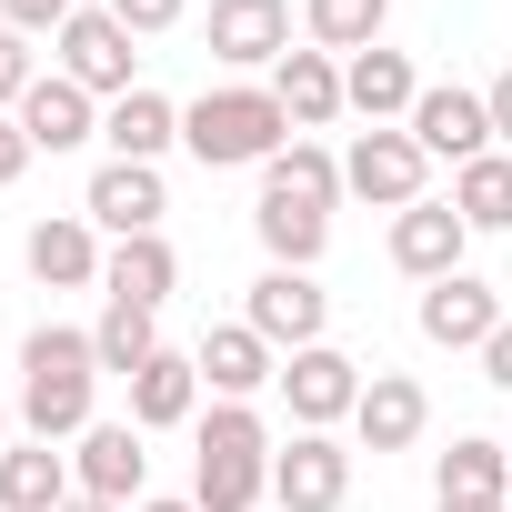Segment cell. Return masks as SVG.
Returning <instances> with one entry per match:
<instances>
[{
	"label": "cell",
	"mask_w": 512,
	"mask_h": 512,
	"mask_svg": "<svg viewBox=\"0 0 512 512\" xmlns=\"http://www.w3.org/2000/svg\"><path fill=\"white\" fill-rule=\"evenodd\" d=\"M91 382H101L91 332H31L21 342V422H31V442L91 432Z\"/></svg>",
	"instance_id": "6da1fadb"
},
{
	"label": "cell",
	"mask_w": 512,
	"mask_h": 512,
	"mask_svg": "<svg viewBox=\"0 0 512 512\" xmlns=\"http://www.w3.org/2000/svg\"><path fill=\"white\" fill-rule=\"evenodd\" d=\"M282 131H292V111H282L272 91H201V101L181 111V141L201 151V171L272 161V151H282Z\"/></svg>",
	"instance_id": "7a4b0ae2"
},
{
	"label": "cell",
	"mask_w": 512,
	"mask_h": 512,
	"mask_svg": "<svg viewBox=\"0 0 512 512\" xmlns=\"http://www.w3.org/2000/svg\"><path fill=\"white\" fill-rule=\"evenodd\" d=\"M241 322L262 332L272 352H312V342H322V322H332V302H322V282H312V272H282V262H272L262 282H251V312H241Z\"/></svg>",
	"instance_id": "3957f363"
},
{
	"label": "cell",
	"mask_w": 512,
	"mask_h": 512,
	"mask_svg": "<svg viewBox=\"0 0 512 512\" xmlns=\"http://www.w3.org/2000/svg\"><path fill=\"white\" fill-rule=\"evenodd\" d=\"M422 141L412 131H362L352 141V161H342V191H362V201H382V211H412L422 201Z\"/></svg>",
	"instance_id": "277c9868"
},
{
	"label": "cell",
	"mask_w": 512,
	"mask_h": 512,
	"mask_svg": "<svg viewBox=\"0 0 512 512\" xmlns=\"http://www.w3.org/2000/svg\"><path fill=\"white\" fill-rule=\"evenodd\" d=\"M272 492H282V512H342L352 452L332 432H292V452H272Z\"/></svg>",
	"instance_id": "5b68a950"
},
{
	"label": "cell",
	"mask_w": 512,
	"mask_h": 512,
	"mask_svg": "<svg viewBox=\"0 0 512 512\" xmlns=\"http://www.w3.org/2000/svg\"><path fill=\"white\" fill-rule=\"evenodd\" d=\"M462 241H472V221H462L452 201H412V211L392 221V262H402L412 282H452V272H462Z\"/></svg>",
	"instance_id": "8992f818"
},
{
	"label": "cell",
	"mask_w": 512,
	"mask_h": 512,
	"mask_svg": "<svg viewBox=\"0 0 512 512\" xmlns=\"http://www.w3.org/2000/svg\"><path fill=\"white\" fill-rule=\"evenodd\" d=\"M61 81H81V91H131V31L111 21V11H71V31H61Z\"/></svg>",
	"instance_id": "52a82bcc"
},
{
	"label": "cell",
	"mask_w": 512,
	"mask_h": 512,
	"mask_svg": "<svg viewBox=\"0 0 512 512\" xmlns=\"http://www.w3.org/2000/svg\"><path fill=\"white\" fill-rule=\"evenodd\" d=\"M412 141L432 151V161H482L492 151V111H482V91H422L412 101Z\"/></svg>",
	"instance_id": "ba28073f"
},
{
	"label": "cell",
	"mask_w": 512,
	"mask_h": 512,
	"mask_svg": "<svg viewBox=\"0 0 512 512\" xmlns=\"http://www.w3.org/2000/svg\"><path fill=\"white\" fill-rule=\"evenodd\" d=\"M492 332H502V302H492V282L452 272V282H432V292H422V342H442V352H482Z\"/></svg>",
	"instance_id": "9c48e42d"
},
{
	"label": "cell",
	"mask_w": 512,
	"mask_h": 512,
	"mask_svg": "<svg viewBox=\"0 0 512 512\" xmlns=\"http://www.w3.org/2000/svg\"><path fill=\"white\" fill-rule=\"evenodd\" d=\"M282 392H292L302 432H322V422H342V412L362 402V362H342L332 342H312V352H292V362H282Z\"/></svg>",
	"instance_id": "30bf717a"
},
{
	"label": "cell",
	"mask_w": 512,
	"mask_h": 512,
	"mask_svg": "<svg viewBox=\"0 0 512 512\" xmlns=\"http://www.w3.org/2000/svg\"><path fill=\"white\" fill-rule=\"evenodd\" d=\"M292 51V11L282 0H211V61L251 71V61H282Z\"/></svg>",
	"instance_id": "8fae6325"
},
{
	"label": "cell",
	"mask_w": 512,
	"mask_h": 512,
	"mask_svg": "<svg viewBox=\"0 0 512 512\" xmlns=\"http://www.w3.org/2000/svg\"><path fill=\"white\" fill-rule=\"evenodd\" d=\"M161 211H171V201H161V171H151V161H101V171H91V221H101V231L141 241V231H161Z\"/></svg>",
	"instance_id": "7c38bea8"
},
{
	"label": "cell",
	"mask_w": 512,
	"mask_h": 512,
	"mask_svg": "<svg viewBox=\"0 0 512 512\" xmlns=\"http://www.w3.org/2000/svg\"><path fill=\"white\" fill-rule=\"evenodd\" d=\"M141 472H151V452H141V422H91V432H81V462H71V482H81L91 502H131V492H141Z\"/></svg>",
	"instance_id": "4fadbf2b"
},
{
	"label": "cell",
	"mask_w": 512,
	"mask_h": 512,
	"mask_svg": "<svg viewBox=\"0 0 512 512\" xmlns=\"http://www.w3.org/2000/svg\"><path fill=\"white\" fill-rule=\"evenodd\" d=\"M352 422H362V442H372V452H402V442H422L432 402H422V382H412V372H372V382H362V402H352Z\"/></svg>",
	"instance_id": "5bb4252c"
},
{
	"label": "cell",
	"mask_w": 512,
	"mask_h": 512,
	"mask_svg": "<svg viewBox=\"0 0 512 512\" xmlns=\"http://www.w3.org/2000/svg\"><path fill=\"white\" fill-rule=\"evenodd\" d=\"M191 362H201V382H211L221 402H241V392L282 382V372H272V342L251 332V322H221V332H201V352H191Z\"/></svg>",
	"instance_id": "9a60e30c"
},
{
	"label": "cell",
	"mask_w": 512,
	"mask_h": 512,
	"mask_svg": "<svg viewBox=\"0 0 512 512\" xmlns=\"http://www.w3.org/2000/svg\"><path fill=\"white\" fill-rule=\"evenodd\" d=\"M191 402H201V362H191V352H151V362L131 372V422H141V432L191 422Z\"/></svg>",
	"instance_id": "2e32d148"
},
{
	"label": "cell",
	"mask_w": 512,
	"mask_h": 512,
	"mask_svg": "<svg viewBox=\"0 0 512 512\" xmlns=\"http://www.w3.org/2000/svg\"><path fill=\"white\" fill-rule=\"evenodd\" d=\"M342 101H352V111L382 131L392 111H412V101H422V81H412V61H402V51H382V41H372V51H352V71H342Z\"/></svg>",
	"instance_id": "e0dca14e"
},
{
	"label": "cell",
	"mask_w": 512,
	"mask_h": 512,
	"mask_svg": "<svg viewBox=\"0 0 512 512\" xmlns=\"http://www.w3.org/2000/svg\"><path fill=\"white\" fill-rule=\"evenodd\" d=\"M272 101L292 111V131H322V121L342 111V71H332V51H282V61H272Z\"/></svg>",
	"instance_id": "ac0fdd59"
},
{
	"label": "cell",
	"mask_w": 512,
	"mask_h": 512,
	"mask_svg": "<svg viewBox=\"0 0 512 512\" xmlns=\"http://www.w3.org/2000/svg\"><path fill=\"white\" fill-rule=\"evenodd\" d=\"M21 131H31V151H81L101 121H91V91L81 81H31V101H21Z\"/></svg>",
	"instance_id": "d6986e66"
},
{
	"label": "cell",
	"mask_w": 512,
	"mask_h": 512,
	"mask_svg": "<svg viewBox=\"0 0 512 512\" xmlns=\"http://www.w3.org/2000/svg\"><path fill=\"white\" fill-rule=\"evenodd\" d=\"M101 141H111V161H161V151L181 141V111H171L161 91H121L111 121H101Z\"/></svg>",
	"instance_id": "ffe728a7"
},
{
	"label": "cell",
	"mask_w": 512,
	"mask_h": 512,
	"mask_svg": "<svg viewBox=\"0 0 512 512\" xmlns=\"http://www.w3.org/2000/svg\"><path fill=\"white\" fill-rule=\"evenodd\" d=\"M31 272L51 282V292H81V282H101V241H91V221H31Z\"/></svg>",
	"instance_id": "44dd1931"
},
{
	"label": "cell",
	"mask_w": 512,
	"mask_h": 512,
	"mask_svg": "<svg viewBox=\"0 0 512 512\" xmlns=\"http://www.w3.org/2000/svg\"><path fill=\"white\" fill-rule=\"evenodd\" d=\"M171 282H181V262H171V241H161V231L121 241L111 262H101V292H111V302H151V312H161V302H171Z\"/></svg>",
	"instance_id": "7402d4cb"
},
{
	"label": "cell",
	"mask_w": 512,
	"mask_h": 512,
	"mask_svg": "<svg viewBox=\"0 0 512 512\" xmlns=\"http://www.w3.org/2000/svg\"><path fill=\"white\" fill-rule=\"evenodd\" d=\"M61 502H71V462L51 442L0 452V512H61Z\"/></svg>",
	"instance_id": "603a6c76"
},
{
	"label": "cell",
	"mask_w": 512,
	"mask_h": 512,
	"mask_svg": "<svg viewBox=\"0 0 512 512\" xmlns=\"http://www.w3.org/2000/svg\"><path fill=\"white\" fill-rule=\"evenodd\" d=\"M262 492H272V452H201V472H191L201 512H251Z\"/></svg>",
	"instance_id": "cb8c5ba5"
},
{
	"label": "cell",
	"mask_w": 512,
	"mask_h": 512,
	"mask_svg": "<svg viewBox=\"0 0 512 512\" xmlns=\"http://www.w3.org/2000/svg\"><path fill=\"white\" fill-rule=\"evenodd\" d=\"M262 191H272V201H302V211H332L342 161H332V151H312V141H282V151L262 161Z\"/></svg>",
	"instance_id": "d4e9b609"
},
{
	"label": "cell",
	"mask_w": 512,
	"mask_h": 512,
	"mask_svg": "<svg viewBox=\"0 0 512 512\" xmlns=\"http://www.w3.org/2000/svg\"><path fill=\"white\" fill-rule=\"evenodd\" d=\"M251 221H262V241H272L282 272H312L322 241H332V211H302V201H272V191H262V211H251Z\"/></svg>",
	"instance_id": "484cf974"
},
{
	"label": "cell",
	"mask_w": 512,
	"mask_h": 512,
	"mask_svg": "<svg viewBox=\"0 0 512 512\" xmlns=\"http://www.w3.org/2000/svg\"><path fill=\"white\" fill-rule=\"evenodd\" d=\"M91 352H101V372H141V362L161 352V322H151V302H101V322H91Z\"/></svg>",
	"instance_id": "4316f807"
},
{
	"label": "cell",
	"mask_w": 512,
	"mask_h": 512,
	"mask_svg": "<svg viewBox=\"0 0 512 512\" xmlns=\"http://www.w3.org/2000/svg\"><path fill=\"white\" fill-rule=\"evenodd\" d=\"M512 482V442H452L442 452V502H502Z\"/></svg>",
	"instance_id": "83f0119b"
},
{
	"label": "cell",
	"mask_w": 512,
	"mask_h": 512,
	"mask_svg": "<svg viewBox=\"0 0 512 512\" xmlns=\"http://www.w3.org/2000/svg\"><path fill=\"white\" fill-rule=\"evenodd\" d=\"M452 211H462L472 231H512V161H502V151L462 161V181H452Z\"/></svg>",
	"instance_id": "f1b7e54d"
},
{
	"label": "cell",
	"mask_w": 512,
	"mask_h": 512,
	"mask_svg": "<svg viewBox=\"0 0 512 512\" xmlns=\"http://www.w3.org/2000/svg\"><path fill=\"white\" fill-rule=\"evenodd\" d=\"M382 11H392V0H312V41L322 51H372L382 41Z\"/></svg>",
	"instance_id": "f546056e"
},
{
	"label": "cell",
	"mask_w": 512,
	"mask_h": 512,
	"mask_svg": "<svg viewBox=\"0 0 512 512\" xmlns=\"http://www.w3.org/2000/svg\"><path fill=\"white\" fill-rule=\"evenodd\" d=\"M201 452H272V432H262V412H241V402H221V412L201 422Z\"/></svg>",
	"instance_id": "4dcf8cb0"
},
{
	"label": "cell",
	"mask_w": 512,
	"mask_h": 512,
	"mask_svg": "<svg viewBox=\"0 0 512 512\" xmlns=\"http://www.w3.org/2000/svg\"><path fill=\"white\" fill-rule=\"evenodd\" d=\"M31 81H41V71H31V41H21V31H0V111H21Z\"/></svg>",
	"instance_id": "1f68e13d"
},
{
	"label": "cell",
	"mask_w": 512,
	"mask_h": 512,
	"mask_svg": "<svg viewBox=\"0 0 512 512\" xmlns=\"http://www.w3.org/2000/svg\"><path fill=\"white\" fill-rule=\"evenodd\" d=\"M11 11V31L31 41V31H71V0H0Z\"/></svg>",
	"instance_id": "d6a6232c"
},
{
	"label": "cell",
	"mask_w": 512,
	"mask_h": 512,
	"mask_svg": "<svg viewBox=\"0 0 512 512\" xmlns=\"http://www.w3.org/2000/svg\"><path fill=\"white\" fill-rule=\"evenodd\" d=\"M101 11H111L121 31H171V21H181V0H101Z\"/></svg>",
	"instance_id": "836d02e7"
},
{
	"label": "cell",
	"mask_w": 512,
	"mask_h": 512,
	"mask_svg": "<svg viewBox=\"0 0 512 512\" xmlns=\"http://www.w3.org/2000/svg\"><path fill=\"white\" fill-rule=\"evenodd\" d=\"M31 171V131H21V111H0V181H21Z\"/></svg>",
	"instance_id": "e575fe53"
},
{
	"label": "cell",
	"mask_w": 512,
	"mask_h": 512,
	"mask_svg": "<svg viewBox=\"0 0 512 512\" xmlns=\"http://www.w3.org/2000/svg\"><path fill=\"white\" fill-rule=\"evenodd\" d=\"M482 372H492V382H502V392H512V322H502V332H492V342H482Z\"/></svg>",
	"instance_id": "d590c367"
},
{
	"label": "cell",
	"mask_w": 512,
	"mask_h": 512,
	"mask_svg": "<svg viewBox=\"0 0 512 512\" xmlns=\"http://www.w3.org/2000/svg\"><path fill=\"white\" fill-rule=\"evenodd\" d=\"M482 111H492V131H502V141H512V71H502V81H492V91H482Z\"/></svg>",
	"instance_id": "8d00e7d4"
},
{
	"label": "cell",
	"mask_w": 512,
	"mask_h": 512,
	"mask_svg": "<svg viewBox=\"0 0 512 512\" xmlns=\"http://www.w3.org/2000/svg\"><path fill=\"white\" fill-rule=\"evenodd\" d=\"M61 512H121V502H91V492H71V502H61Z\"/></svg>",
	"instance_id": "74e56055"
},
{
	"label": "cell",
	"mask_w": 512,
	"mask_h": 512,
	"mask_svg": "<svg viewBox=\"0 0 512 512\" xmlns=\"http://www.w3.org/2000/svg\"><path fill=\"white\" fill-rule=\"evenodd\" d=\"M442 512H502V502H442Z\"/></svg>",
	"instance_id": "f35d334b"
},
{
	"label": "cell",
	"mask_w": 512,
	"mask_h": 512,
	"mask_svg": "<svg viewBox=\"0 0 512 512\" xmlns=\"http://www.w3.org/2000/svg\"><path fill=\"white\" fill-rule=\"evenodd\" d=\"M141 512H201V502H141Z\"/></svg>",
	"instance_id": "ab89813d"
},
{
	"label": "cell",
	"mask_w": 512,
	"mask_h": 512,
	"mask_svg": "<svg viewBox=\"0 0 512 512\" xmlns=\"http://www.w3.org/2000/svg\"><path fill=\"white\" fill-rule=\"evenodd\" d=\"M11 412H21V402H0V432H11Z\"/></svg>",
	"instance_id": "60d3db41"
}]
</instances>
